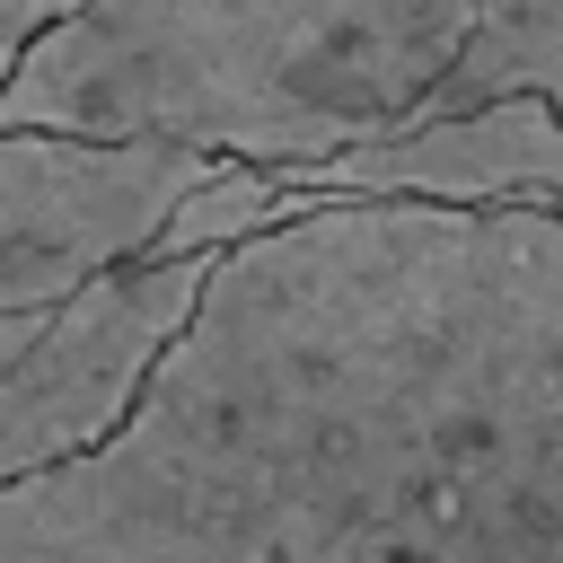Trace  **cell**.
I'll use <instances>...</instances> for the list:
<instances>
[{
	"label": "cell",
	"instance_id": "obj_1",
	"mask_svg": "<svg viewBox=\"0 0 563 563\" xmlns=\"http://www.w3.org/2000/svg\"><path fill=\"white\" fill-rule=\"evenodd\" d=\"M0 563H563V211L238 246L150 405L0 484Z\"/></svg>",
	"mask_w": 563,
	"mask_h": 563
},
{
	"label": "cell",
	"instance_id": "obj_2",
	"mask_svg": "<svg viewBox=\"0 0 563 563\" xmlns=\"http://www.w3.org/2000/svg\"><path fill=\"white\" fill-rule=\"evenodd\" d=\"M484 0H97L9 62L0 132L194 141L273 176L422 123Z\"/></svg>",
	"mask_w": 563,
	"mask_h": 563
},
{
	"label": "cell",
	"instance_id": "obj_3",
	"mask_svg": "<svg viewBox=\"0 0 563 563\" xmlns=\"http://www.w3.org/2000/svg\"><path fill=\"white\" fill-rule=\"evenodd\" d=\"M229 255H150L62 308L0 317V484L97 457L185 352Z\"/></svg>",
	"mask_w": 563,
	"mask_h": 563
},
{
	"label": "cell",
	"instance_id": "obj_4",
	"mask_svg": "<svg viewBox=\"0 0 563 563\" xmlns=\"http://www.w3.org/2000/svg\"><path fill=\"white\" fill-rule=\"evenodd\" d=\"M211 167L220 158L194 141L0 132V317L62 308L106 273L150 264Z\"/></svg>",
	"mask_w": 563,
	"mask_h": 563
},
{
	"label": "cell",
	"instance_id": "obj_5",
	"mask_svg": "<svg viewBox=\"0 0 563 563\" xmlns=\"http://www.w3.org/2000/svg\"><path fill=\"white\" fill-rule=\"evenodd\" d=\"M317 202H440V211H563V114L545 97H493L405 123L369 150L299 167Z\"/></svg>",
	"mask_w": 563,
	"mask_h": 563
},
{
	"label": "cell",
	"instance_id": "obj_6",
	"mask_svg": "<svg viewBox=\"0 0 563 563\" xmlns=\"http://www.w3.org/2000/svg\"><path fill=\"white\" fill-rule=\"evenodd\" d=\"M493 97H545L563 114V0H484L475 35H466L457 70L431 88L422 123L493 106Z\"/></svg>",
	"mask_w": 563,
	"mask_h": 563
},
{
	"label": "cell",
	"instance_id": "obj_7",
	"mask_svg": "<svg viewBox=\"0 0 563 563\" xmlns=\"http://www.w3.org/2000/svg\"><path fill=\"white\" fill-rule=\"evenodd\" d=\"M317 211H325V202H317L308 185H290V176L255 167V158H220L211 185L176 211V229H167L158 255H238V246H255V238H282V229L317 220Z\"/></svg>",
	"mask_w": 563,
	"mask_h": 563
},
{
	"label": "cell",
	"instance_id": "obj_8",
	"mask_svg": "<svg viewBox=\"0 0 563 563\" xmlns=\"http://www.w3.org/2000/svg\"><path fill=\"white\" fill-rule=\"evenodd\" d=\"M79 9H97V0H0V35H9V62L26 53V44H44L62 18H79Z\"/></svg>",
	"mask_w": 563,
	"mask_h": 563
}]
</instances>
